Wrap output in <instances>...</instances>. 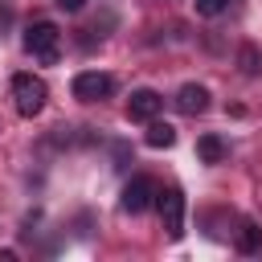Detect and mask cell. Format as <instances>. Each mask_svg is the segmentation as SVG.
I'll return each instance as SVG.
<instances>
[{
  "instance_id": "obj_2",
  "label": "cell",
  "mask_w": 262,
  "mask_h": 262,
  "mask_svg": "<svg viewBox=\"0 0 262 262\" xmlns=\"http://www.w3.org/2000/svg\"><path fill=\"white\" fill-rule=\"evenodd\" d=\"M57 45H61V33H57L53 20H37V25L25 29V49H29L33 57H41L45 66L57 61Z\"/></svg>"
},
{
  "instance_id": "obj_7",
  "label": "cell",
  "mask_w": 262,
  "mask_h": 262,
  "mask_svg": "<svg viewBox=\"0 0 262 262\" xmlns=\"http://www.w3.org/2000/svg\"><path fill=\"white\" fill-rule=\"evenodd\" d=\"M205 106H209V90H205V86L184 82V86L176 90V111H180V115H201Z\"/></svg>"
},
{
  "instance_id": "obj_1",
  "label": "cell",
  "mask_w": 262,
  "mask_h": 262,
  "mask_svg": "<svg viewBox=\"0 0 262 262\" xmlns=\"http://www.w3.org/2000/svg\"><path fill=\"white\" fill-rule=\"evenodd\" d=\"M45 98H49V86L37 74H16L12 78V106H16V115H25V119L41 115L45 111Z\"/></svg>"
},
{
  "instance_id": "obj_10",
  "label": "cell",
  "mask_w": 262,
  "mask_h": 262,
  "mask_svg": "<svg viewBox=\"0 0 262 262\" xmlns=\"http://www.w3.org/2000/svg\"><path fill=\"white\" fill-rule=\"evenodd\" d=\"M262 246V229L254 225V221H242V229H237V250L242 254H254Z\"/></svg>"
},
{
  "instance_id": "obj_4",
  "label": "cell",
  "mask_w": 262,
  "mask_h": 262,
  "mask_svg": "<svg viewBox=\"0 0 262 262\" xmlns=\"http://www.w3.org/2000/svg\"><path fill=\"white\" fill-rule=\"evenodd\" d=\"M111 90H115V78L102 74V70H82L74 78V98L78 102H102V98H111Z\"/></svg>"
},
{
  "instance_id": "obj_5",
  "label": "cell",
  "mask_w": 262,
  "mask_h": 262,
  "mask_svg": "<svg viewBox=\"0 0 262 262\" xmlns=\"http://www.w3.org/2000/svg\"><path fill=\"white\" fill-rule=\"evenodd\" d=\"M151 201H156V180H151V176H131L127 188H123V201H119V205H123L127 213H143Z\"/></svg>"
},
{
  "instance_id": "obj_9",
  "label": "cell",
  "mask_w": 262,
  "mask_h": 262,
  "mask_svg": "<svg viewBox=\"0 0 262 262\" xmlns=\"http://www.w3.org/2000/svg\"><path fill=\"white\" fill-rule=\"evenodd\" d=\"M196 156H201L205 164H221V160H225V143H221V135H201V139H196Z\"/></svg>"
},
{
  "instance_id": "obj_12",
  "label": "cell",
  "mask_w": 262,
  "mask_h": 262,
  "mask_svg": "<svg viewBox=\"0 0 262 262\" xmlns=\"http://www.w3.org/2000/svg\"><path fill=\"white\" fill-rule=\"evenodd\" d=\"M221 8H225V0H196V12L201 16H217Z\"/></svg>"
},
{
  "instance_id": "obj_6",
  "label": "cell",
  "mask_w": 262,
  "mask_h": 262,
  "mask_svg": "<svg viewBox=\"0 0 262 262\" xmlns=\"http://www.w3.org/2000/svg\"><path fill=\"white\" fill-rule=\"evenodd\" d=\"M160 106H164V98L156 94V90H131V98H127V119H135V123H151L156 115H160Z\"/></svg>"
},
{
  "instance_id": "obj_11",
  "label": "cell",
  "mask_w": 262,
  "mask_h": 262,
  "mask_svg": "<svg viewBox=\"0 0 262 262\" xmlns=\"http://www.w3.org/2000/svg\"><path fill=\"white\" fill-rule=\"evenodd\" d=\"M237 66H242V74H258V70H262V53H258L254 45H242V49H237Z\"/></svg>"
},
{
  "instance_id": "obj_13",
  "label": "cell",
  "mask_w": 262,
  "mask_h": 262,
  "mask_svg": "<svg viewBox=\"0 0 262 262\" xmlns=\"http://www.w3.org/2000/svg\"><path fill=\"white\" fill-rule=\"evenodd\" d=\"M53 4H57V8H66V12H78L86 0H53Z\"/></svg>"
},
{
  "instance_id": "obj_3",
  "label": "cell",
  "mask_w": 262,
  "mask_h": 262,
  "mask_svg": "<svg viewBox=\"0 0 262 262\" xmlns=\"http://www.w3.org/2000/svg\"><path fill=\"white\" fill-rule=\"evenodd\" d=\"M156 209H160V225L168 229V237H180L184 233V192L180 188L156 192Z\"/></svg>"
},
{
  "instance_id": "obj_14",
  "label": "cell",
  "mask_w": 262,
  "mask_h": 262,
  "mask_svg": "<svg viewBox=\"0 0 262 262\" xmlns=\"http://www.w3.org/2000/svg\"><path fill=\"white\" fill-rule=\"evenodd\" d=\"M12 258H16L12 250H0V262H12Z\"/></svg>"
},
{
  "instance_id": "obj_8",
  "label": "cell",
  "mask_w": 262,
  "mask_h": 262,
  "mask_svg": "<svg viewBox=\"0 0 262 262\" xmlns=\"http://www.w3.org/2000/svg\"><path fill=\"white\" fill-rule=\"evenodd\" d=\"M172 143H176V127L151 119V123H147V147H172Z\"/></svg>"
}]
</instances>
